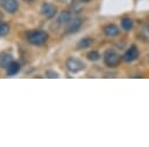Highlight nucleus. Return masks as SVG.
Returning a JSON list of instances; mask_svg holds the SVG:
<instances>
[{"mask_svg":"<svg viewBox=\"0 0 149 147\" xmlns=\"http://www.w3.org/2000/svg\"><path fill=\"white\" fill-rule=\"evenodd\" d=\"M20 69H21V66H20V64L17 63V61H12L9 65H8V67L6 68V71H7V75H15V74H17L19 72H20Z\"/></svg>","mask_w":149,"mask_h":147,"instance_id":"10","label":"nucleus"},{"mask_svg":"<svg viewBox=\"0 0 149 147\" xmlns=\"http://www.w3.org/2000/svg\"><path fill=\"white\" fill-rule=\"evenodd\" d=\"M92 44H93V39H92V38H90V37H84V38H81V39L77 43V49L84 50V49L90 47Z\"/></svg>","mask_w":149,"mask_h":147,"instance_id":"11","label":"nucleus"},{"mask_svg":"<svg viewBox=\"0 0 149 147\" xmlns=\"http://www.w3.org/2000/svg\"><path fill=\"white\" fill-rule=\"evenodd\" d=\"M102 57H104V63H105V65H106L107 67H111V68L116 67V66L119 65V63H120V59H121L120 54H119L115 50H113V49L106 50Z\"/></svg>","mask_w":149,"mask_h":147,"instance_id":"2","label":"nucleus"},{"mask_svg":"<svg viewBox=\"0 0 149 147\" xmlns=\"http://www.w3.org/2000/svg\"><path fill=\"white\" fill-rule=\"evenodd\" d=\"M23 1H26V2H33L34 0H23Z\"/></svg>","mask_w":149,"mask_h":147,"instance_id":"19","label":"nucleus"},{"mask_svg":"<svg viewBox=\"0 0 149 147\" xmlns=\"http://www.w3.org/2000/svg\"><path fill=\"white\" fill-rule=\"evenodd\" d=\"M83 24V20L79 19V17H74V19H71L70 22L68 23V28H66V32L68 34H76L80 27Z\"/></svg>","mask_w":149,"mask_h":147,"instance_id":"6","label":"nucleus"},{"mask_svg":"<svg viewBox=\"0 0 149 147\" xmlns=\"http://www.w3.org/2000/svg\"><path fill=\"white\" fill-rule=\"evenodd\" d=\"M86 57H87V59H88L90 61H98L101 56H100V53H99L98 51L92 50V51H90V52L86 54Z\"/></svg>","mask_w":149,"mask_h":147,"instance_id":"14","label":"nucleus"},{"mask_svg":"<svg viewBox=\"0 0 149 147\" xmlns=\"http://www.w3.org/2000/svg\"><path fill=\"white\" fill-rule=\"evenodd\" d=\"M80 2H84V3H87V2H90L91 0H79Z\"/></svg>","mask_w":149,"mask_h":147,"instance_id":"17","label":"nucleus"},{"mask_svg":"<svg viewBox=\"0 0 149 147\" xmlns=\"http://www.w3.org/2000/svg\"><path fill=\"white\" fill-rule=\"evenodd\" d=\"M102 31H104V34L106 35V36H108V37H114V36H116V35H119V28H118V25H115L114 23H108V24H106L104 28H102Z\"/></svg>","mask_w":149,"mask_h":147,"instance_id":"8","label":"nucleus"},{"mask_svg":"<svg viewBox=\"0 0 149 147\" xmlns=\"http://www.w3.org/2000/svg\"><path fill=\"white\" fill-rule=\"evenodd\" d=\"M9 32V25L5 22H0V36H5Z\"/></svg>","mask_w":149,"mask_h":147,"instance_id":"15","label":"nucleus"},{"mask_svg":"<svg viewBox=\"0 0 149 147\" xmlns=\"http://www.w3.org/2000/svg\"><path fill=\"white\" fill-rule=\"evenodd\" d=\"M48 32L43 31V30H34V31H29L27 34V39L30 44L33 45H42L48 41Z\"/></svg>","mask_w":149,"mask_h":147,"instance_id":"1","label":"nucleus"},{"mask_svg":"<svg viewBox=\"0 0 149 147\" xmlns=\"http://www.w3.org/2000/svg\"><path fill=\"white\" fill-rule=\"evenodd\" d=\"M13 61V56L8 52H1L0 53V67L7 68L8 65Z\"/></svg>","mask_w":149,"mask_h":147,"instance_id":"9","label":"nucleus"},{"mask_svg":"<svg viewBox=\"0 0 149 147\" xmlns=\"http://www.w3.org/2000/svg\"><path fill=\"white\" fill-rule=\"evenodd\" d=\"M57 1H59V2H66L68 0H57Z\"/></svg>","mask_w":149,"mask_h":147,"instance_id":"18","label":"nucleus"},{"mask_svg":"<svg viewBox=\"0 0 149 147\" xmlns=\"http://www.w3.org/2000/svg\"><path fill=\"white\" fill-rule=\"evenodd\" d=\"M1 6L9 14H14L19 9V2H17V0H3L2 3H1Z\"/></svg>","mask_w":149,"mask_h":147,"instance_id":"7","label":"nucleus"},{"mask_svg":"<svg viewBox=\"0 0 149 147\" xmlns=\"http://www.w3.org/2000/svg\"><path fill=\"white\" fill-rule=\"evenodd\" d=\"M121 27H122L123 30L130 31V30L133 29V21H132V19H129V17L122 19V21H121Z\"/></svg>","mask_w":149,"mask_h":147,"instance_id":"13","label":"nucleus"},{"mask_svg":"<svg viewBox=\"0 0 149 147\" xmlns=\"http://www.w3.org/2000/svg\"><path fill=\"white\" fill-rule=\"evenodd\" d=\"M139 54H140L139 49H137L135 45H132V46L123 53L122 59H123L125 61H127V63H132V61H134V60H136V59L139 58Z\"/></svg>","mask_w":149,"mask_h":147,"instance_id":"5","label":"nucleus"},{"mask_svg":"<svg viewBox=\"0 0 149 147\" xmlns=\"http://www.w3.org/2000/svg\"><path fill=\"white\" fill-rule=\"evenodd\" d=\"M71 19H72V17H71V13L68 12V10H63V12L58 15L57 21H58L59 24H64V23H69Z\"/></svg>","mask_w":149,"mask_h":147,"instance_id":"12","label":"nucleus"},{"mask_svg":"<svg viewBox=\"0 0 149 147\" xmlns=\"http://www.w3.org/2000/svg\"><path fill=\"white\" fill-rule=\"evenodd\" d=\"M45 76L47 78H50V79H56L59 76V74L56 72V71H52V69H48L45 72Z\"/></svg>","mask_w":149,"mask_h":147,"instance_id":"16","label":"nucleus"},{"mask_svg":"<svg viewBox=\"0 0 149 147\" xmlns=\"http://www.w3.org/2000/svg\"><path fill=\"white\" fill-rule=\"evenodd\" d=\"M40 12H41V14H42L45 19H52V17L56 15L57 9H56V7H55L52 3L44 2V3H42V6H41V8H40Z\"/></svg>","mask_w":149,"mask_h":147,"instance_id":"4","label":"nucleus"},{"mask_svg":"<svg viewBox=\"0 0 149 147\" xmlns=\"http://www.w3.org/2000/svg\"><path fill=\"white\" fill-rule=\"evenodd\" d=\"M148 32H149V25H148Z\"/></svg>","mask_w":149,"mask_h":147,"instance_id":"20","label":"nucleus"},{"mask_svg":"<svg viewBox=\"0 0 149 147\" xmlns=\"http://www.w3.org/2000/svg\"><path fill=\"white\" fill-rule=\"evenodd\" d=\"M65 67L71 73H78V72H81L85 68V64L76 57H69L65 60Z\"/></svg>","mask_w":149,"mask_h":147,"instance_id":"3","label":"nucleus"}]
</instances>
